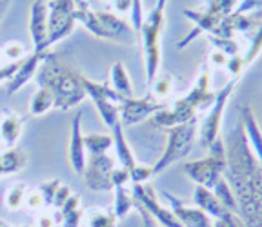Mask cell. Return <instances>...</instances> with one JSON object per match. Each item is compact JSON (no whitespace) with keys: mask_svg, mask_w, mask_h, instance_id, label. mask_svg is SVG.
I'll list each match as a JSON object with an SVG mask.
<instances>
[{"mask_svg":"<svg viewBox=\"0 0 262 227\" xmlns=\"http://www.w3.org/2000/svg\"><path fill=\"white\" fill-rule=\"evenodd\" d=\"M224 146V176L237 198L238 215L246 225H262V166L251 149L242 120L226 134Z\"/></svg>","mask_w":262,"mask_h":227,"instance_id":"obj_1","label":"cell"},{"mask_svg":"<svg viewBox=\"0 0 262 227\" xmlns=\"http://www.w3.org/2000/svg\"><path fill=\"white\" fill-rule=\"evenodd\" d=\"M35 78L38 85L51 89V93L55 95V107L60 111H70L88 97L80 82V75L70 65L55 60L53 55H49L42 62Z\"/></svg>","mask_w":262,"mask_h":227,"instance_id":"obj_2","label":"cell"},{"mask_svg":"<svg viewBox=\"0 0 262 227\" xmlns=\"http://www.w3.org/2000/svg\"><path fill=\"white\" fill-rule=\"evenodd\" d=\"M166 4L168 0H157L155 8L144 16L139 33L142 38L144 65H146L147 85L155 80L160 67V35H162L164 22H166Z\"/></svg>","mask_w":262,"mask_h":227,"instance_id":"obj_3","label":"cell"},{"mask_svg":"<svg viewBox=\"0 0 262 227\" xmlns=\"http://www.w3.org/2000/svg\"><path fill=\"white\" fill-rule=\"evenodd\" d=\"M209 154L206 158H199L188 162L182 166V171L186 176L193 180L199 186H204L208 189H213L215 184L219 182L226 169V146L224 138L217 137L211 144L208 146Z\"/></svg>","mask_w":262,"mask_h":227,"instance_id":"obj_4","label":"cell"},{"mask_svg":"<svg viewBox=\"0 0 262 227\" xmlns=\"http://www.w3.org/2000/svg\"><path fill=\"white\" fill-rule=\"evenodd\" d=\"M196 137V120L186 122V124H179V126L168 127V142H166V149L160 154V158L157 160L153 167V176L160 174L166 171L169 166H173L179 160L186 158L193 149Z\"/></svg>","mask_w":262,"mask_h":227,"instance_id":"obj_5","label":"cell"},{"mask_svg":"<svg viewBox=\"0 0 262 227\" xmlns=\"http://www.w3.org/2000/svg\"><path fill=\"white\" fill-rule=\"evenodd\" d=\"M238 80H241V77H231V80H229L222 89H219L217 95H215V102L211 104L208 115H206L201 124V142L204 147H208L209 144L219 137L226 104H228L229 97H231V93H233L235 87H237Z\"/></svg>","mask_w":262,"mask_h":227,"instance_id":"obj_6","label":"cell"},{"mask_svg":"<svg viewBox=\"0 0 262 227\" xmlns=\"http://www.w3.org/2000/svg\"><path fill=\"white\" fill-rule=\"evenodd\" d=\"M49 9V37L48 49L58 40L66 38L75 29L77 18H75V0H51L48 4Z\"/></svg>","mask_w":262,"mask_h":227,"instance_id":"obj_7","label":"cell"},{"mask_svg":"<svg viewBox=\"0 0 262 227\" xmlns=\"http://www.w3.org/2000/svg\"><path fill=\"white\" fill-rule=\"evenodd\" d=\"M193 202L195 206H199L204 213H208L213 220L221 225H246L244 220L237 215V213L229 211L228 207L217 198V195L213 193V189H208L204 186H195V191H193Z\"/></svg>","mask_w":262,"mask_h":227,"instance_id":"obj_8","label":"cell"},{"mask_svg":"<svg viewBox=\"0 0 262 227\" xmlns=\"http://www.w3.org/2000/svg\"><path fill=\"white\" fill-rule=\"evenodd\" d=\"M115 160L107 153L90 154L86 160V169L82 173L88 187L93 191H110L113 189L111 184V173L115 169Z\"/></svg>","mask_w":262,"mask_h":227,"instance_id":"obj_9","label":"cell"},{"mask_svg":"<svg viewBox=\"0 0 262 227\" xmlns=\"http://www.w3.org/2000/svg\"><path fill=\"white\" fill-rule=\"evenodd\" d=\"M160 109H162V104L153 95L144 98L126 97L119 104V115L122 126H135L139 122L153 117Z\"/></svg>","mask_w":262,"mask_h":227,"instance_id":"obj_10","label":"cell"},{"mask_svg":"<svg viewBox=\"0 0 262 227\" xmlns=\"http://www.w3.org/2000/svg\"><path fill=\"white\" fill-rule=\"evenodd\" d=\"M131 193H133V198H135L142 207H146L147 211L151 213V216L159 223H162V225H169V227H180L182 225V223L179 222V218L173 215L171 209L160 206L159 198H157V195H155V191H153V187L147 182L146 184H133Z\"/></svg>","mask_w":262,"mask_h":227,"instance_id":"obj_11","label":"cell"},{"mask_svg":"<svg viewBox=\"0 0 262 227\" xmlns=\"http://www.w3.org/2000/svg\"><path fill=\"white\" fill-rule=\"evenodd\" d=\"M29 35L33 40V51H49V9L44 0H33L29 11Z\"/></svg>","mask_w":262,"mask_h":227,"instance_id":"obj_12","label":"cell"},{"mask_svg":"<svg viewBox=\"0 0 262 227\" xmlns=\"http://www.w3.org/2000/svg\"><path fill=\"white\" fill-rule=\"evenodd\" d=\"M164 198L168 200L169 209L173 211V215L179 218V222L182 225L188 227H209L213 223L211 216L208 213H204L199 206H188L182 200H179L177 196H173L171 193H162Z\"/></svg>","mask_w":262,"mask_h":227,"instance_id":"obj_13","label":"cell"},{"mask_svg":"<svg viewBox=\"0 0 262 227\" xmlns=\"http://www.w3.org/2000/svg\"><path fill=\"white\" fill-rule=\"evenodd\" d=\"M48 57H49V51H33L31 55H28V57L22 60L20 67L16 69V73L13 75L11 80L6 82V84H8V85H6V93L11 97L13 93L20 91L22 87H24V85L28 84V82L31 80L35 75H37L40 64Z\"/></svg>","mask_w":262,"mask_h":227,"instance_id":"obj_14","label":"cell"},{"mask_svg":"<svg viewBox=\"0 0 262 227\" xmlns=\"http://www.w3.org/2000/svg\"><path fill=\"white\" fill-rule=\"evenodd\" d=\"M70 164L77 174H82L86 169V144H84V134H82V111H77L70 129Z\"/></svg>","mask_w":262,"mask_h":227,"instance_id":"obj_15","label":"cell"},{"mask_svg":"<svg viewBox=\"0 0 262 227\" xmlns=\"http://www.w3.org/2000/svg\"><path fill=\"white\" fill-rule=\"evenodd\" d=\"M182 13L195 24V29L186 35L184 40L179 42V48L188 46L189 42L195 40V37H199L201 33H208V35H217L219 33V26H221V22H222L221 16L211 15V13H208L206 9H184Z\"/></svg>","mask_w":262,"mask_h":227,"instance_id":"obj_16","label":"cell"},{"mask_svg":"<svg viewBox=\"0 0 262 227\" xmlns=\"http://www.w3.org/2000/svg\"><path fill=\"white\" fill-rule=\"evenodd\" d=\"M241 120L244 124V129L246 134H248V140H250L251 149H253L258 164L262 166V129L258 126V122L255 118L253 109H251L250 104H244L241 107Z\"/></svg>","mask_w":262,"mask_h":227,"instance_id":"obj_17","label":"cell"},{"mask_svg":"<svg viewBox=\"0 0 262 227\" xmlns=\"http://www.w3.org/2000/svg\"><path fill=\"white\" fill-rule=\"evenodd\" d=\"M22 127H24V120H22V117L16 111H2V115H0V138L6 142V146H15L16 140L22 134Z\"/></svg>","mask_w":262,"mask_h":227,"instance_id":"obj_18","label":"cell"},{"mask_svg":"<svg viewBox=\"0 0 262 227\" xmlns=\"http://www.w3.org/2000/svg\"><path fill=\"white\" fill-rule=\"evenodd\" d=\"M111 131H113V147H115V154H117V160H119L120 166L131 171L137 166V160H135L133 151H131V147L127 146V142H126L122 122H117V124L111 127Z\"/></svg>","mask_w":262,"mask_h":227,"instance_id":"obj_19","label":"cell"},{"mask_svg":"<svg viewBox=\"0 0 262 227\" xmlns=\"http://www.w3.org/2000/svg\"><path fill=\"white\" fill-rule=\"evenodd\" d=\"M107 84L113 87L117 93H120L122 97H133V85H131L129 75H127L126 67L122 62H115L110 69V82Z\"/></svg>","mask_w":262,"mask_h":227,"instance_id":"obj_20","label":"cell"},{"mask_svg":"<svg viewBox=\"0 0 262 227\" xmlns=\"http://www.w3.org/2000/svg\"><path fill=\"white\" fill-rule=\"evenodd\" d=\"M82 215L84 213L80 211V196L71 195L55 218H57V223H62V225H78L82 222Z\"/></svg>","mask_w":262,"mask_h":227,"instance_id":"obj_21","label":"cell"},{"mask_svg":"<svg viewBox=\"0 0 262 227\" xmlns=\"http://www.w3.org/2000/svg\"><path fill=\"white\" fill-rule=\"evenodd\" d=\"M51 107H55V95L44 85H38L37 93L33 95L31 102H29V113L33 117H40V115L48 113Z\"/></svg>","mask_w":262,"mask_h":227,"instance_id":"obj_22","label":"cell"},{"mask_svg":"<svg viewBox=\"0 0 262 227\" xmlns=\"http://www.w3.org/2000/svg\"><path fill=\"white\" fill-rule=\"evenodd\" d=\"M115 196H113V215L117 218H124L127 213L131 211V207L135 203V198H133V193L126 189V186H117L113 187Z\"/></svg>","mask_w":262,"mask_h":227,"instance_id":"obj_23","label":"cell"},{"mask_svg":"<svg viewBox=\"0 0 262 227\" xmlns=\"http://www.w3.org/2000/svg\"><path fill=\"white\" fill-rule=\"evenodd\" d=\"M97 16H98V20H100V24H102V28L106 29V33L110 35L111 40H113V38H119L120 35L129 31V26H127L122 18L113 15V13L97 11Z\"/></svg>","mask_w":262,"mask_h":227,"instance_id":"obj_24","label":"cell"},{"mask_svg":"<svg viewBox=\"0 0 262 227\" xmlns=\"http://www.w3.org/2000/svg\"><path fill=\"white\" fill-rule=\"evenodd\" d=\"M91 102L97 107L98 115L102 117V120L106 122L107 127H113L117 122H120V115H119V104L110 98H102V97H95L91 98Z\"/></svg>","mask_w":262,"mask_h":227,"instance_id":"obj_25","label":"cell"},{"mask_svg":"<svg viewBox=\"0 0 262 227\" xmlns=\"http://www.w3.org/2000/svg\"><path fill=\"white\" fill-rule=\"evenodd\" d=\"M26 164H28V156L18 149H11L9 147L8 151L0 154V166L4 169V176L6 174L18 173L20 169H24Z\"/></svg>","mask_w":262,"mask_h":227,"instance_id":"obj_26","label":"cell"},{"mask_svg":"<svg viewBox=\"0 0 262 227\" xmlns=\"http://www.w3.org/2000/svg\"><path fill=\"white\" fill-rule=\"evenodd\" d=\"M213 193L217 195V198L221 200L226 207H228L229 211H233V213H237V215H238L237 198H235L233 189H231V186H229V182L226 180L224 174H222L221 178H219V182L215 184V187H213ZM238 216H241V215H238Z\"/></svg>","mask_w":262,"mask_h":227,"instance_id":"obj_27","label":"cell"},{"mask_svg":"<svg viewBox=\"0 0 262 227\" xmlns=\"http://www.w3.org/2000/svg\"><path fill=\"white\" fill-rule=\"evenodd\" d=\"M86 151L90 154L97 153H107L110 147H113V134H102V133H91L84 137Z\"/></svg>","mask_w":262,"mask_h":227,"instance_id":"obj_28","label":"cell"},{"mask_svg":"<svg viewBox=\"0 0 262 227\" xmlns=\"http://www.w3.org/2000/svg\"><path fill=\"white\" fill-rule=\"evenodd\" d=\"M26 193H28V187L22 186V184H15L8 189L4 196V203L9 211H18L26 202Z\"/></svg>","mask_w":262,"mask_h":227,"instance_id":"obj_29","label":"cell"},{"mask_svg":"<svg viewBox=\"0 0 262 227\" xmlns=\"http://www.w3.org/2000/svg\"><path fill=\"white\" fill-rule=\"evenodd\" d=\"M208 40L211 42L213 49H219L222 53H226L228 57H235V55H241V48H238L237 40L233 37H219V35H208Z\"/></svg>","mask_w":262,"mask_h":227,"instance_id":"obj_30","label":"cell"},{"mask_svg":"<svg viewBox=\"0 0 262 227\" xmlns=\"http://www.w3.org/2000/svg\"><path fill=\"white\" fill-rule=\"evenodd\" d=\"M241 0H206V11L211 13L215 16H228L229 13H233L235 8L238 6Z\"/></svg>","mask_w":262,"mask_h":227,"instance_id":"obj_31","label":"cell"},{"mask_svg":"<svg viewBox=\"0 0 262 227\" xmlns=\"http://www.w3.org/2000/svg\"><path fill=\"white\" fill-rule=\"evenodd\" d=\"M88 213L86 222L93 227H104V225H115L117 223V216L113 215V211H106V209H90Z\"/></svg>","mask_w":262,"mask_h":227,"instance_id":"obj_32","label":"cell"},{"mask_svg":"<svg viewBox=\"0 0 262 227\" xmlns=\"http://www.w3.org/2000/svg\"><path fill=\"white\" fill-rule=\"evenodd\" d=\"M262 53V24L258 26L257 29H255L253 33H251V42H250V48H248V51H246L244 55V64L246 67L250 64H253L255 60H257V57Z\"/></svg>","mask_w":262,"mask_h":227,"instance_id":"obj_33","label":"cell"},{"mask_svg":"<svg viewBox=\"0 0 262 227\" xmlns=\"http://www.w3.org/2000/svg\"><path fill=\"white\" fill-rule=\"evenodd\" d=\"M149 87H151L153 91V97L155 98H164L168 97L169 93H171L173 89V80L171 77H168V75H164V77H160V75H157L155 80L149 84Z\"/></svg>","mask_w":262,"mask_h":227,"instance_id":"obj_34","label":"cell"},{"mask_svg":"<svg viewBox=\"0 0 262 227\" xmlns=\"http://www.w3.org/2000/svg\"><path fill=\"white\" fill-rule=\"evenodd\" d=\"M0 49H2V57H6L9 62H16L26 58V46L18 40L8 42V44H4Z\"/></svg>","mask_w":262,"mask_h":227,"instance_id":"obj_35","label":"cell"},{"mask_svg":"<svg viewBox=\"0 0 262 227\" xmlns=\"http://www.w3.org/2000/svg\"><path fill=\"white\" fill-rule=\"evenodd\" d=\"M24 206L31 211H40L46 207V200H44V195H42V191L38 187H33V189H28L26 193V202Z\"/></svg>","mask_w":262,"mask_h":227,"instance_id":"obj_36","label":"cell"},{"mask_svg":"<svg viewBox=\"0 0 262 227\" xmlns=\"http://www.w3.org/2000/svg\"><path fill=\"white\" fill-rule=\"evenodd\" d=\"M129 174H131V182L133 184H146L153 178V167L137 164V166L129 171Z\"/></svg>","mask_w":262,"mask_h":227,"instance_id":"obj_37","label":"cell"},{"mask_svg":"<svg viewBox=\"0 0 262 227\" xmlns=\"http://www.w3.org/2000/svg\"><path fill=\"white\" fill-rule=\"evenodd\" d=\"M131 28L139 33L140 26L144 20V11H142V0H131Z\"/></svg>","mask_w":262,"mask_h":227,"instance_id":"obj_38","label":"cell"},{"mask_svg":"<svg viewBox=\"0 0 262 227\" xmlns=\"http://www.w3.org/2000/svg\"><path fill=\"white\" fill-rule=\"evenodd\" d=\"M58 186H60V180H49V182H44L38 186V189H40L42 195H44L46 207L53 206V198H55V193H57Z\"/></svg>","mask_w":262,"mask_h":227,"instance_id":"obj_39","label":"cell"},{"mask_svg":"<svg viewBox=\"0 0 262 227\" xmlns=\"http://www.w3.org/2000/svg\"><path fill=\"white\" fill-rule=\"evenodd\" d=\"M246 64H244V57L242 55H235V57L228 58V64H226V69L229 71L231 77H241L242 71H244Z\"/></svg>","mask_w":262,"mask_h":227,"instance_id":"obj_40","label":"cell"},{"mask_svg":"<svg viewBox=\"0 0 262 227\" xmlns=\"http://www.w3.org/2000/svg\"><path fill=\"white\" fill-rule=\"evenodd\" d=\"M127 182H131V174H129V169H126V167H115L113 173H111V184H113V187L117 186H126Z\"/></svg>","mask_w":262,"mask_h":227,"instance_id":"obj_41","label":"cell"},{"mask_svg":"<svg viewBox=\"0 0 262 227\" xmlns=\"http://www.w3.org/2000/svg\"><path fill=\"white\" fill-rule=\"evenodd\" d=\"M22 60H24V58H22ZM22 60L9 62V64H6V65H2V67H0V84H2V82H9V80H11L13 75L16 73V69L20 67Z\"/></svg>","mask_w":262,"mask_h":227,"instance_id":"obj_42","label":"cell"},{"mask_svg":"<svg viewBox=\"0 0 262 227\" xmlns=\"http://www.w3.org/2000/svg\"><path fill=\"white\" fill-rule=\"evenodd\" d=\"M262 9V0H241L233 13H250Z\"/></svg>","mask_w":262,"mask_h":227,"instance_id":"obj_43","label":"cell"},{"mask_svg":"<svg viewBox=\"0 0 262 227\" xmlns=\"http://www.w3.org/2000/svg\"><path fill=\"white\" fill-rule=\"evenodd\" d=\"M228 58L229 57L226 53H222V51H219V49H213L208 57V64L213 65V67H226Z\"/></svg>","mask_w":262,"mask_h":227,"instance_id":"obj_44","label":"cell"},{"mask_svg":"<svg viewBox=\"0 0 262 227\" xmlns=\"http://www.w3.org/2000/svg\"><path fill=\"white\" fill-rule=\"evenodd\" d=\"M73 195V193H71V189L68 186H64V184L60 182V186H58V189H57V193H55V198H53V206L55 207H58V209H60L62 206H64V202L68 198H70V196Z\"/></svg>","mask_w":262,"mask_h":227,"instance_id":"obj_45","label":"cell"},{"mask_svg":"<svg viewBox=\"0 0 262 227\" xmlns=\"http://www.w3.org/2000/svg\"><path fill=\"white\" fill-rule=\"evenodd\" d=\"M113 6L119 13H129L131 11V0H113Z\"/></svg>","mask_w":262,"mask_h":227,"instance_id":"obj_46","label":"cell"},{"mask_svg":"<svg viewBox=\"0 0 262 227\" xmlns=\"http://www.w3.org/2000/svg\"><path fill=\"white\" fill-rule=\"evenodd\" d=\"M53 223H57V218L49 215H40L37 218V225H53Z\"/></svg>","mask_w":262,"mask_h":227,"instance_id":"obj_47","label":"cell"},{"mask_svg":"<svg viewBox=\"0 0 262 227\" xmlns=\"http://www.w3.org/2000/svg\"><path fill=\"white\" fill-rule=\"evenodd\" d=\"M0 176H4V169H2V166H0Z\"/></svg>","mask_w":262,"mask_h":227,"instance_id":"obj_48","label":"cell"},{"mask_svg":"<svg viewBox=\"0 0 262 227\" xmlns=\"http://www.w3.org/2000/svg\"><path fill=\"white\" fill-rule=\"evenodd\" d=\"M0 225H6V222H2V220H0Z\"/></svg>","mask_w":262,"mask_h":227,"instance_id":"obj_49","label":"cell"},{"mask_svg":"<svg viewBox=\"0 0 262 227\" xmlns=\"http://www.w3.org/2000/svg\"><path fill=\"white\" fill-rule=\"evenodd\" d=\"M0 58H2V49H0Z\"/></svg>","mask_w":262,"mask_h":227,"instance_id":"obj_50","label":"cell"}]
</instances>
